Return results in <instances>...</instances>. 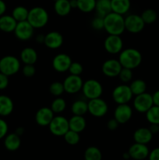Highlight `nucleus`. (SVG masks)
Instances as JSON below:
<instances>
[{"label": "nucleus", "mask_w": 159, "mask_h": 160, "mask_svg": "<svg viewBox=\"0 0 159 160\" xmlns=\"http://www.w3.org/2000/svg\"><path fill=\"white\" fill-rule=\"evenodd\" d=\"M104 30L108 34L121 35L125 30V17L123 15L111 12L104 17Z\"/></svg>", "instance_id": "f257e3e1"}, {"label": "nucleus", "mask_w": 159, "mask_h": 160, "mask_svg": "<svg viewBox=\"0 0 159 160\" xmlns=\"http://www.w3.org/2000/svg\"><path fill=\"white\" fill-rule=\"evenodd\" d=\"M118 59L123 67L133 70L141 64L143 57L140 52L137 48H127L122 50Z\"/></svg>", "instance_id": "f03ea898"}, {"label": "nucleus", "mask_w": 159, "mask_h": 160, "mask_svg": "<svg viewBox=\"0 0 159 160\" xmlns=\"http://www.w3.org/2000/svg\"><path fill=\"white\" fill-rule=\"evenodd\" d=\"M27 20L34 29L42 28L46 26L49 20V15L45 9L41 6H35L29 10Z\"/></svg>", "instance_id": "7ed1b4c3"}, {"label": "nucleus", "mask_w": 159, "mask_h": 160, "mask_svg": "<svg viewBox=\"0 0 159 160\" xmlns=\"http://www.w3.org/2000/svg\"><path fill=\"white\" fill-rule=\"evenodd\" d=\"M84 97L88 100L100 98L103 93V87L101 83L95 79H89L84 82L82 89Z\"/></svg>", "instance_id": "20e7f679"}, {"label": "nucleus", "mask_w": 159, "mask_h": 160, "mask_svg": "<svg viewBox=\"0 0 159 160\" xmlns=\"http://www.w3.org/2000/svg\"><path fill=\"white\" fill-rule=\"evenodd\" d=\"M20 69V61L16 56H6L0 59V72L8 77L16 74Z\"/></svg>", "instance_id": "39448f33"}, {"label": "nucleus", "mask_w": 159, "mask_h": 160, "mask_svg": "<svg viewBox=\"0 0 159 160\" xmlns=\"http://www.w3.org/2000/svg\"><path fill=\"white\" fill-rule=\"evenodd\" d=\"M112 99L117 105L127 104L132 100V95L131 89L126 84H122L116 86L112 93Z\"/></svg>", "instance_id": "423d86ee"}, {"label": "nucleus", "mask_w": 159, "mask_h": 160, "mask_svg": "<svg viewBox=\"0 0 159 160\" xmlns=\"http://www.w3.org/2000/svg\"><path fill=\"white\" fill-rule=\"evenodd\" d=\"M48 128L53 135L63 137L64 134L70 130L69 120L63 116H55L48 125Z\"/></svg>", "instance_id": "0eeeda50"}, {"label": "nucleus", "mask_w": 159, "mask_h": 160, "mask_svg": "<svg viewBox=\"0 0 159 160\" xmlns=\"http://www.w3.org/2000/svg\"><path fill=\"white\" fill-rule=\"evenodd\" d=\"M88 112L94 117H102L107 114L108 106L104 99L100 98L90 99L87 102Z\"/></svg>", "instance_id": "6e6552de"}, {"label": "nucleus", "mask_w": 159, "mask_h": 160, "mask_svg": "<svg viewBox=\"0 0 159 160\" xmlns=\"http://www.w3.org/2000/svg\"><path fill=\"white\" fill-rule=\"evenodd\" d=\"M145 23L141 16L129 14L125 17V30L132 34H137L143 30Z\"/></svg>", "instance_id": "1a4fd4ad"}, {"label": "nucleus", "mask_w": 159, "mask_h": 160, "mask_svg": "<svg viewBox=\"0 0 159 160\" xmlns=\"http://www.w3.org/2000/svg\"><path fill=\"white\" fill-rule=\"evenodd\" d=\"M132 105L136 111L140 113H146L148 109L154 106L152 95L144 92L140 95H136Z\"/></svg>", "instance_id": "9d476101"}, {"label": "nucleus", "mask_w": 159, "mask_h": 160, "mask_svg": "<svg viewBox=\"0 0 159 160\" xmlns=\"http://www.w3.org/2000/svg\"><path fill=\"white\" fill-rule=\"evenodd\" d=\"M104 48L109 54H119L123 49V41L121 36L108 34L104 42Z\"/></svg>", "instance_id": "9b49d317"}, {"label": "nucleus", "mask_w": 159, "mask_h": 160, "mask_svg": "<svg viewBox=\"0 0 159 160\" xmlns=\"http://www.w3.org/2000/svg\"><path fill=\"white\" fill-rule=\"evenodd\" d=\"M13 32L19 40L28 41L34 36V28L27 20H25L17 23Z\"/></svg>", "instance_id": "f8f14e48"}, {"label": "nucleus", "mask_w": 159, "mask_h": 160, "mask_svg": "<svg viewBox=\"0 0 159 160\" xmlns=\"http://www.w3.org/2000/svg\"><path fill=\"white\" fill-rule=\"evenodd\" d=\"M62 84H63L65 92L70 95H73L81 91L84 81L80 76L70 74L65 78Z\"/></svg>", "instance_id": "ddd939ff"}, {"label": "nucleus", "mask_w": 159, "mask_h": 160, "mask_svg": "<svg viewBox=\"0 0 159 160\" xmlns=\"http://www.w3.org/2000/svg\"><path fill=\"white\" fill-rule=\"evenodd\" d=\"M121 63L118 59H109L104 61L101 66V71L104 76L108 78H116L121 71Z\"/></svg>", "instance_id": "4468645a"}, {"label": "nucleus", "mask_w": 159, "mask_h": 160, "mask_svg": "<svg viewBox=\"0 0 159 160\" xmlns=\"http://www.w3.org/2000/svg\"><path fill=\"white\" fill-rule=\"evenodd\" d=\"M132 109L129 104H118L114 111V118L119 124H124L131 120Z\"/></svg>", "instance_id": "2eb2a0df"}, {"label": "nucleus", "mask_w": 159, "mask_h": 160, "mask_svg": "<svg viewBox=\"0 0 159 160\" xmlns=\"http://www.w3.org/2000/svg\"><path fill=\"white\" fill-rule=\"evenodd\" d=\"M72 59L69 55L65 53L57 54L52 59V67L56 72L65 73L68 71L70 65L72 63Z\"/></svg>", "instance_id": "dca6fc26"}, {"label": "nucleus", "mask_w": 159, "mask_h": 160, "mask_svg": "<svg viewBox=\"0 0 159 160\" xmlns=\"http://www.w3.org/2000/svg\"><path fill=\"white\" fill-rule=\"evenodd\" d=\"M55 113L50 107H42L37 111L35 114V121L41 127H48Z\"/></svg>", "instance_id": "f3484780"}, {"label": "nucleus", "mask_w": 159, "mask_h": 160, "mask_svg": "<svg viewBox=\"0 0 159 160\" xmlns=\"http://www.w3.org/2000/svg\"><path fill=\"white\" fill-rule=\"evenodd\" d=\"M64 42L63 36L58 31H50L45 35L44 44L50 49H57L60 48Z\"/></svg>", "instance_id": "a211bd4d"}, {"label": "nucleus", "mask_w": 159, "mask_h": 160, "mask_svg": "<svg viewBox=\"0 0 159 160\" xmlns=\"http://www.w3.org/2000/svg\"><path fill=\"white\" fill-rule=\"evenodd\" d=\"M128 153L129 157L135 160H143L149 156V149L147 145L140 143H135L131 145L129 148Z\"/></svg>", "instance_id": "6ab92c4d"}, {"label": "nucleus", "mask_w": 159, "mask_h": 160, "mask_svg": "<svg viewBox=\"0 0 159 160\" xmlns=\"http://www.w3.org/2000/svg\"><path fill=\"white\" fill-rule=\"evenodd\" d=\"M153 134L147 128H140L136 130L133 134V139L135 142L147 145L152 140Z\"/></svg>", "instance_id": "aec40b11"}, {"label": "nucleus", "mask_w": 159, "mask_h": 160, "mask_svg": "<svg viewBox=\"0 0 159 160\" xmlns=\"http://www.w3.org/2000/svg\"><path fill=\"white\" fill-rule=\"evenodd\" d=\"M112 11L120 15H125L131 7L130 0H111Z\"/></svg>", "instance_id": "412c9836"}, {"label": "nucleus", "mask_w": 159, "mask_h": 160, "mask_svg": "<svg viewBox=\"0 0 159 160\" xmlns=\"http://www.w3.org/2000/svg\"><path fill=\"white\" fill-rule=\"evenodd\" d=\"M69 127L70 130L81 133L87 127V120L84 116L73 115V117L69 120Z\"/></svg>", "instance_id": "4be33fe9"}, {"label": "nucleus", "mask_w": 159, "mask_h": 160, "mask_svg": "<svg viewBox=\"0 0 159 160\" xmlns=\"http://www.w3.org/2000/svg\"><path fill=\"white\" fill-rule=\"evenodd\" d=\"M20 60L24 64H35L37 61V52L32 47H26L20 52Z\"/></svg>", "instance_id": "5701e85b"}, {"label": "nucleus", "mask_w": 159, "mask_h": 160, "mask_svg": "<svg viewBox=\"0 0 159 160\" xmlns=\"http://www.w3.org/2000/svg\"><path fill=\"white\" fill-rule=\"evenodd\" d=\"M17 24V22L12 15H2L0 17V30L3 32H13Z\"/></svg>", "instance_id": "b1692460"}, {"label": "nucleus", "mask_w": 159, "mask_h": 160, "mask_svg": "<svg viewBox=\"0 0 159 160\" xmlns=\"http://www.w3.org/2000/svg\"><path fill=\"white\" fill-rule=\"evenodd\" d=\"M72 7L70 0H55L54 3V10L59 17H65L71 12Z\"/></svg>", "instance_id": "393cba45"}, {"label": "nucleus", "mask_w": 159, "mask_h": 160, "mask_svg": "<svg viewBox=\"0 0 159 160\" xmlns=\"http://www.w3.org/2000/svg\"><path fill=\"white\" fill-rule=\"evenodd\" d=\"M14 105L12 100L6 95H0V116L6 117L12 113Z\"/></svg>", "instance_id": "a878e982"}, {"label": "nucleus", "mask_w": 159, "mask_h": 160, "mask_svg": "<svg viewBox=\"0 0 159 160\" xmlns=\"http://www.w3.org/2000/svg\"><path fill=\"white\" fill-rule=\"evenodd\" d=\"M21 144V140H20V136L16 133H12L8 135H6L5 138L4 145L6 149L9 151H16L18 149Z\"/></svg>", "instance_id": "bb28decb"}, {"label": "nucleus", "mask_w": 159, "mask_h": 160, "mask_svg": "<svg viewBox=\"0 0 159 160\" xmlns=\"http://www.w3.org/2000/svg\"><path fill=\"white\" fill-rule=\"evenodd\" d=\"M95 12L97 16L104 17L108 14L110 13L112 11V6H111V0H96V5H95Z\"/></svg>", "instance_id": "cd10ccee"}, {"label": "nucleus", "mask_w": 159, "mask_h": 160, "mask_svg": "<svg viewBox=\"0 0 159 160\" xmlns=\"http://www.w3.org/2000/svg\"><path fill=\"white\" fill-rule=\"evenodd\" d=\"M71 112L73 115L84 116L87 112H88L87 102L83 99L76 100L71 106Z\"/></svg>", "instance_id": "c85d7f7f"}, {"label": "nucleus", "mask_w": 159, "mask_h": 160, "mask_svg": "<svg viewBox=\"0 0 159 160\" xmlns=\"http://www.w3.org/2000/svg\"><path fill=\"white\" fill-rule=\"evenodd\" d=\"M129 88L131 89L133 96L136 95H140L147 91V84L143 80L141 79H136L131 81L130 84H129Z\"/></svg>", "instance_id": "c756f323"}, {"label": "nucleus", "mask_w": 159, "mask_h": 160, "mask_svg": "<svg viewBox=\"0 0 159 160\" xmlns=\"http://www.w3.org/2000/svg\"><path fill=\"white\" fill-rule=\"evenodd\" d=\"M28 14H29V9L23 6H18L15 7L12 12V17L15 19L17 23L27 20Z\"/></svg>", "instance_id": "7c9ffc66"}, {"label": "nucleus", "mask_w": 159, "mask_h": 160, "mask_svg": "<svg viewBox=\"0 0 159 160\" xmlns=\"http://www.w3.org/2000/svg\"><path fill=\"white\" fill-rule=\"evenodd\" d=\"M96 0H77V9L82 12L89 13L94 10Z\"/></svg>", "instance_id": "2f4dec72"}, {"label": "nucleus", "mask_w": 159, "mask_h": 160, "mask_svg": "<svg viewBox=\"0 0 159 160\" xmlns=\"http://www.w3.org/2000/svg\"><path fill=\"white\" fill-rule=\"evenodd\" d=\"M102 154L98 148L95 146H90L85 150L84 159L85 160H101Z\"/></svg>", "instance_id": "473e14b6"}, {"label": "nucleus", "mask_w": 159, "mask_h": 160, "mask_svg": "<svg viewBox=\"0 0 159 160\" xmlns=\"http://www.w3.org/2000/svg\"><path fill=\"white\" fill-rule=\"evenodd\" d=\"M50 108L55 114L62 113L66 108V102L64 98H61V97H57L52 101Z\"/></svg>", "instance_id": "72a5a7b5"}, {"label": "nucleus", "mask_w": 159, "mask_h": 160, "mask_svg": "<svg viewBox=\"0 0 159 160\" xmlns=\"http://www.w3.org/2000/svg\"><path fill=\"white\" fill-rule=\"evenodd\" d=\"M147 120L150 123H154V124H159V106H153L152 107L148 109L146 112Z\"/></svg>", "instance_id": "f704fd0d"}, {"label": "nucleus", "mask_w": 159, "mask_h": 160, "mask_svg": "<svg viewBox=\"0 0 159 160\" xmlns=\"http://www.w3.org/2000/svg\"><path fill=\"white\" fill-rule=\"evenodd\" d=\"M140 16H141L145 24H151V23H154L157 18V12L152 9H145Z\"/></svg>", "instance_id": "c9c22d12"}, {"label": "nucleus", "mask_w": 159, "mask_h": 160, "mask_svg": "<svg viewBox=\"0 0 159 160\" xmlns=\"http://www.w3.org/2000/svg\"><path fill=\"white\" fill-rule=\"evenodd\" d=\"M64 140L67 144L70 145H77L80 140V133L73 131L72 130H69L63 136Z\"/></svg>", "instance_id": "e433bc0d"}, {"label": "nucleus", "mask_w": 159, "mask_h": 160, "mask_svg": "<svg viewBox=\"0 0 159 160\" xmlns=\"http://www.w3.org/2000/svg\"><path fill=\"white\" fill-rule=\"evenodd\" d=\"M49 92L54 96L60 97L65 92V89H64L62 82L55 81V82L51 83L49 86Z\"/></svg>", "instance_id": "4c0bfd02"}, {"label": "nucleus", "mask_w": 159, "mask_h": 160, "mask_svg": "<svg viewBox=\"0 0 159 160\" xmlns=\"http://www.w3.org/2000/svg\"><path fill=\"white\" fill-rule=\"evenodd\" d=\"M118 77L123 84L131 82L132 81V70L123 67Z\"/></svg>", "instance_id": "58836bf2"}, {"label": "nucleus", "mask_w": 159, "mask_h": 160, "mask_svg": "<svg viewBox=\"0 0 159 160\" xmlns=\"http://www.w3.org/2000/svg\"><path fill=\"white\" fill-rule=\"evenodd\" d=\"M69 72L70 74L76 75V76H80L84 71V67L82 64L78 62H72L70 68H69Z\"/></svg>", "instance_id": "ea45409f"}, {"label": "nucleus", "mask_w": 159, "mask_h": 160, "mask_svg": "<svg viewBox=\"0 0 159 160\" xmlns=\"http://www.w3.org/2000/svg\"><path fill=\"white\" fill-rule=\"evenodd\" d=\"M104 17H99V16H97L91 22V27L96 31L104 30Z\"/></svg>", "instance_id": "a19ab883"}, {"label": "nucleus", "mask_w": 159, "mask_h": 160, "mask_svg": "<svg viewBox=\"0 0 159 160\" xmlns=\"http://www.w3.org/2000/svg\"><path fill=\"white\" fill-rule=\"evenodd\" d=\"M22 73L26 78H31L36 73V68L34 64H24Z\"/></svg>", "instance_id": "79ce46f5"}, {"label": "nucleus", "mask_w": 159, "mask_h": 160, "mask_svg": "<svg viewBox=\"0 0 159 160\" xmlns=\"http://www.w3.org/2000/svg\"><path fill=\"white\" fill-rule=\"evenodd\" d=\"M8 132V124L4 120L0 119V139L6 136Z\"/></svg>", "instance_id": "37998d69"}, {"label": "nucleus", "mask_w": 159, "mask_h": 160, "mask_svg": "<svg viewBox=\"0 0 159 160\" xmlns=\"http://www.w3.org/2000/svg\"><path fill=\"white\" fill-rule=\"evenodd\" d=\"M9 77L0 72V90L6 88L9 84Z\"/></svg>", "instance_id": "c03bdc74"}, {"label": "nucleus", "mask_w": 159, "mask_h": 160, "mask_svg": "<svg viewBox=\"0 0 159 160\" xmlns=\"http://www.w3.org/2000/svg\"><path fill=\"white\" fill-rule=\"evenodd\" d=\"M118 125H119L118 122L117 121L115 118H113V119H111V120H109L108 121L107 128L109 131H115V130L118 128Z\"/></svg>", "instance_id": "a18cd8bd"}, {"label": "nucleus", "mask_w": 159, "mask_h": 160, "mask_svg": "<svg viewBox=\"0 0 159 160\" xmlns=\"http://www.w3.org/2000/svg\"><path fill=\"white\" fill-rule=\"evenodd\" d=\"M149 160H159V148L153 149L149 153Z\"/></svg>", "instance_id": "49530a36"}, {"label": "nucleus", "mask_w": 159, "mask_h": 160, "mask_svg": "<svg viewBox=\"0 0 159 160\" xmlns=\"http://www.w3.org/2000/svg\"><path fill=\"white\" fill-rule=\"evenodd\" d=\"M152 98L154 106H159V90L156 91V92L153 94Z\"/></svg>", "instance_id": "de8ad7c7"}, {"label": "nucleus", "mask_w": 159, "mask_h": 160, "mask_svg": "<svg viewBox=\"0 0 159 160\" xmlns=\"http://www.w3.org/2000/svg\"><path fill=\"white\" fill-rule=\"evenodd\" d=\"M150 131H151L153 134H155L159 132V124H154V123H151V126L149 128Z\"/></svg>", "instance_id": "09e8293b"}, {"label": "nucleus", "mask_w": 159, "mask_h": 160, "mask_svg": "<svg viewBox=\"0 0 159 160\" xmlns=\"http://www.w3.org/2000/svg\"><path fill=\"white\" fill-rule=\"evenodd\" d=\"M6 10V5L3 0H0V17L4 15Z\"/></svg>", "instance_id": "8fccbe9b"}, {"label": "nucleus", "mask_w": 159, "mask_h": 160, "mask_svg": "<svg viewBox=\"0 0 159 160\" xmlns=\"http://www.w3.org/2000/svg\"><path fill=\"white\" fill-rule=\"evenodd\" d=\"M36 40H37V42H38L39 44L44 43V41H45V35L41 34H38V35H37V37H36Z\"/></svg>", "instance_id": "3c124183"}, {"label": "nucleus", "mask_w": 159, "mask_h": 160, "mask_svg": "<svg viewBox=\"0 0 159 160\" xmlns=\"http://www.w3.org/2000/svg\"><path fill=\"white\" fill-rule=\"evenodd\" d=\"M16 134H18L19 136H21L22 134L24 133V128H21V127H20V128H17V129H16Z\"/></svg>", "instance_id": "603ef678"}, {"label": "nucleus", "mask_w": 159, "mask_h": 160, "mask_svg": "<svg viewBox=\"0 0 159 160\" xmlns=\"http://www.w3.org/2000/svg\"><path fill=\"white\" fill-rule=\"evenodd\" d=\"M72 9H77V0H70Z\"/></svg>", "instance_id": "864d4df0"}]
</instances>
